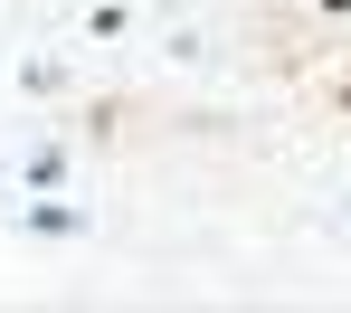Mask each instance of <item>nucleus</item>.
<instances>
[{
	"instance_id": "f257e3e1",
	"label": "nucleus",
	"mask_w": 351,
	"mask_h": 313,
	"mask_svg": "<svg viewBox=\"0 0 351 313\" xmlns=\"http://www.w3.org/2000/svg\"><path fill=\"white\" fill-rule=\"evenodd\" d=\"M332 10H351V0H332Z\"/></svg>"
}]
</instances>
